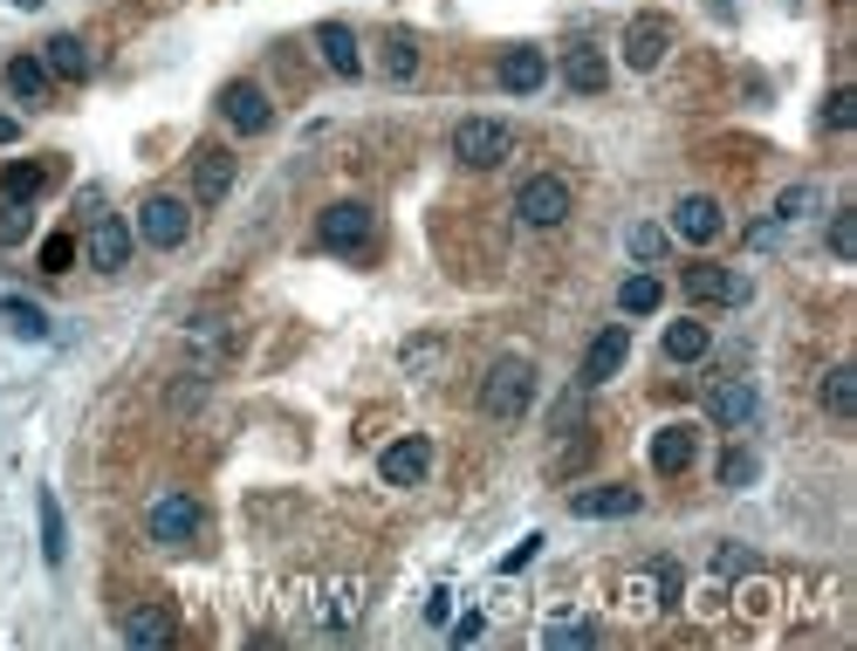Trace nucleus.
I'll use <instances>...</instances> for the list:
<instances>
[{"instance_id":"nucleus-1","label":"nucleus","mask_w":857,"mask_h":651,"mask_svg":"<svg viewBox=\"0 0 857 651\" xmlns=\"http://www.w3.org/2000/svg\"><path fill=\"white\" fill-rule=\"evenodd\" d=\"M528 404H536V363L528 357H495L487 363V378H480V412L487 419H521Z\"/></svg>"},{"instance_id":"nucleus-2","label":"nucleus","mask_w":857,"mask_h":651,"mask_svg":"<svg viewBox=\"0 0 857 651\" xmlns=\"http://www.w3.org/2000/svg\"><path fill=\"white\" fill-rule=\"evenodd\" d=\"M316 240H322L330 254H357V261H363V254L378 248V213L363 207V199H337V207L316 220Z\"/></svg>"},{"instance_id":"nucleus-3","label":"nucleus","mask_w":857,"mask_h":651,"mask_svg":"<svg viewBox=\"0 0 857 651\" xmlns=\"http://www.w3.org/2000/svg\"><path fill=\"white\" fill-rule=\"evenodd\" d=\"M508 151H515V131L501 124V117H467V124L454 131V166H467V172L501 166Z\"/></svg>"},{"instance_id":"nucleus-4","label":"nucleus","mask_w":857,"mask_h":651,"mask_svg":"<svg viewBox=\"0 0 857 651\" xmlns=\"http://www.w3.org/2000/svg\"><path fill=\"white\" fill-rule=\"evenodd\" d=\"M679 289H686V302H700V309H741L748 302V274H734L720 261H692L679 274Z\"/></svg>"},{"instance_id":"nucleus-5","label":"nucleus","mask_w":857,"mask_h":651,"mask_svg":"<svg viewBox=\"0 0 857 651\" xmlns=\"http://www.w3.org/2000/svg\"><path fill=\"white\" fill-rule=\"evenodd\" d=\"M515 220H521V227H536V233L562 227V220H569V186H562V179H549V172H542V179H528V186L515 192Z\"/></svg>"},{"instance_id":"nucleus-6","label":"nucleus","mask_w":857,"mask_h":651,"mask_svg":"<svg viewBox=\"0 0 857 651\" xmlns=\"http://www.w3.org/2000/svg\"><path fill=\"white\" fill-rule=\"evenodd\" d=\"M138 233L151 240V248H186V233H192L186 199L179 192H151L145 207H138Z\"/></svg>"},{"instance_id":"nucleus-7","label":"nucleus","mask_w":857,"mask_h":651,"mask_svg":"<svg viewBox=\"0 0 857 651\" xmlns=\"http://www.w3.org/2000/svg\"><path fill=\"white\" fill-rule=\"evenodd\" d=\"M220 117L240 131V138H261L268 124H275V103H268V90L261 83H248V76H233V83L220 90Z\"/></svg>"},{"instance_id":"nucleus-8","label":"nucleus","mask_w":857,"mask_h":651,"mask_svg":"<svg viewBox=\"0 0 857 651\" xmlns=\"http://www.w3.org/2000/svg\"><path fill=\"white\" fill-rule=\"evenodd\" d=\"M666 56H672V21H666V14H638V21H625V69L651 76Z\"/></svg>"},{"instance_id":"nucleus-9","label":"nucleus","mask_w":857,"mask_h":651,"mask_svg":"<svg viewBox=\"0 0 857 651\" xmlns=\"http://www.w3.org/2000/svg\"><path fill=\"white\" fill-rule=\"evenodd\" d=\"M679 603V562H651L638 577H625V610L645 618V610H672Z\"/></svg>"},{"instance_id":"nucleus-10","label":"nucleus","mask_w":857,"mask_h":651,"mask_svg":"<svg viewBox=\"0 0 857 651\" xmlns=\"http://www.w3.org/2000/svg\"><path fill=\"white\" fill-rule=\"evenodd\" d=\"M145 528H151V542L186 549V542L199 535V501H192V494H158L151 514H145Z\"/></svg>"},{"instance_id":"nucleus-11","label":"nucleus","mask_w":857,"mask_h":651,"mask_svg":"<svg viewBox=\"0 0 857 651\" xmlns=\"http://www.w3.org/2000/svg\"><path fill=\"white\" fill-rule=\"evenodd\" d=\"M378 473H385V487H419L432 473V439H419V432L391 439L385 453H378Z\"/></svg>"},{"instance_id":"nucleus-12","label":"nucleus","mask_w":857,"mask_h":651,"mask_svg":"<svg viewBox=\"0 0 857 651\" xmlns=\"http://www.w3.org/2000/svg\"><path fill=\"white\" fill-rule=\"evenodd\" d=\"M700 425H692V419H672V425H659V432H651V467H659L666 480L672 473H686L692 460H700Z\"/></svg>"},{"instance_id":"nucleus-13","label":"nucleus","mask_w":857,"mask_h":651,"mask_svg":"<svg viewBox=\"0 0 857 651\" xmlns=\"http://www.w3.org/2000/svg\"><path fill=\"white\" fill-rule=\"evenodd\" d=\"M83 254H90V268L97 274H124V261H131V220H90V233H83Z\"/></svg>"},{"instance_id":"nucleus-14","label":"nucleus","mask_w":857,"mask_h":651,"mask_svg":"<svg viewBox=\"0 0 857 651\" xmlns=\"http://www.w3.org/2000/svg\"><path fill=\"white\" fill-rule=\"evenodd\" d=\"M227 192H233V151L227 144H199L192 151V199L199 207H220Z\"/></svg>"},{"instance_id":"nucleus-15","label":"nucleus","mask_w":857,"mask_h":651,"mask_svg":"<svg viewBox=\"0 0 857 651\" xmlns=\"http://www.w3.org/2000/svg\"><path fill=\"white\" fill-rule=\"evenodd\" d=\"M495 83H501L508 97H536V90L549 83V56H542L536 42H521V49H508V56L495 62Z\"/></svg>"},{"instance_id":"nucleus-16","label":"nucleus","mask_w":857,"mask_h":651,"mask_svg":"<svg viewBox=\"0 0 857 651\" xmlns=\"http://www.w3.org/2000/svg\"><path fill=\"white\" fill-rule=\"evenodd\" d=\"M720 199H707V192H686L679 207H672V233L686 240V248H707V240H720Z\"/></svg>"},{"instance_id":"nucleus-17","label":"nucleus","mask_w":857,"mask_h":651,"mask_svg":"<svg viewBox=\"0 0 857 651\" xmlns=\"http://www.w3.org/2000/svg\"><path fill=\"white\" fill-rule=\"evenodd\" d=\"M625 357H631V330H597V337H590V350H584L577 384H610V378L625 371Z\"/></svg>"},{"instance_id":"nucleus-18","label":"nucleus","mask_w":857,"mask_h":651,"mask_svg":"<svg viewBox=\"0 0 857 651\" xmlns=\"http://www.w3.org/2000/svg\"><path fill=\"white\" fill-rule=\"evenodd\" d=\"M569 514H577V521H625V514H638V494H631V487H618V480H604V487L569 494Z\"/></svg>"},{"instance_id":"nucleus-19","label":"nucleus","mask_w":857,"mask_h":651,"mask_svg":"<svg viewBox=\"0 0 857 651\" xmlns=\"http://www.w3.org/2000/svg\"><path fill=\"white\" fill-rule=\"evenodd\" d=\"M755 404H761V398H755V384H748V378H720V384L707 391V419H714V425H727V432H741V425L755 419Z\"/></svg>"},{"instance_id":"nucleus-20","label":"nucleus","mask_w":857,"mask_h":651,"mask_svg":"<svg viewBox=\"0 0 857 651\" xmlns=\"http://www.w3.org/2000/svg\"><path fill=\"white\" fill-rule=\"evenodd\" d=\"M117 638H124L131 651H166V644H172L179 631H172V618H166V610H158V603H138L131 618L117 624Z\"/></svg>"},{"instance_id":"nucleus-21","label":"nucleus","mask_w":857,"mask_h":651,"mask_svg":"<svg viewBox=\"0 0 857 651\" xmlns=\"http://www.w3.org/2000/svg\"><path fill=\"white\" fill-rule=\"evenodd\" d=\"M562 76H569V90L577 97H604L610 90V62H604V49L597 42H577L562 56Z\"/></svg>"},{"instance_id":"nucleus-22","label":"nucleus","mask_w":857,"mask_h":651,"mask_svg":"<svg viewBox=\"0 0 857 651\" xmlns=\"http://www.w3.org/2000/svg\"><path fill=\"white\" fill-rule=\"evenodd\" d=\"M42 62H49V76H62V83H83V76H90V42H83V34H49V42H42Z\"/></svg>"},{"instance_id":"nucleus-23","label":"nucleus","mask_w":857,"mask_h":651,"mask_svg":"<svg viewBox=\"0 0 857 651\" xmlns=\"http://www.w3.org/2000/svg\"><path fill=\"white\" fill-rule=\"evenodd\" d=\"M316 49H322V62H330L337 76H363V49H357V28L350 21H322L316 28Z\"/></svg>"},{"instance_id":"nucleus-24","label":"nucleus","mask_w":857,"mask_h":651,"mask_svg":"<svg viewBox=\"0 0 857 651\" xmlns=\"http://www.w3.org/2000/svg\"><path fill=\"white\" fill-rule=\"evenodd\" d=\"M49 179H56V158H28V166H8V172H0V192L28 207V199L49 192Z\"/></svg>"},{"instance_id":"nucleus-25","label":"nucleus","mask_w":857,"mask_h":651,"mask_svg":"<svg viewBox=\"0 0 857 651\" xmlns=\"http://www.w3.org/2000/svg\"><path fill=\"white\" fill-rule=\"evenodd\" d=\"M34 514H42V562L62 569V562H69V528H62V501L49 494V487L34 494Z\"/></svg>"},{"instance_id":"nucleus-26","label":"nucleus","mask_w":857,"mask_h":651,"mask_svg":"<svg viewBox=\"0 0 857 651\" xmlns=\"http://www.w3.org/2000/svg\"><path fill=\"white\" fill-rule=\"evenodd\" d=\"M49 83H56V76H49V62H42V56H14V62H8V90H14L21 103H42V97H49Z\"/></svg>"},{"instance_id":"nucleus-27","label":"nucleus","mask_w":857,"mask_h":651,"mask_svg":"<svg viewBox=\"0 0 857 651\" xmlns=\"http://www.w3.org/2000/svg\"><path fill=\"white\" fill-rule=\"evenodd\" d=\"M707 343H714V337H707V322H700V316H679L672 330H666V357H672V363H700V357H707Z\"/></svg>"},{"instance_id":"nucleus-28","label":"nucleus","mask_w":857,"mask_h":651,"mask_svg":"<svg viewBox=\"0 0 857 651\" xmlns=\"http://www.w3.org/2000/svg\"><path fill=\"white\" fill-rule=\"evenodd\" d=\"M0 322H8L14 337H28V343H42V337H49L42 302H28V296H0Z\"/></svg>"},{"instance_id":"nucleus-29","label":"nucleus","mask_w":857,"mask_h":651,"mask_svg":"<svg viewBox=\"0 0 857 651\" xmlns=\"http://www.w3.org/2000/svg\"><path fill=\"white\" fill-rule=\"evenodd\" d=\"M597 638H604V631H597L590 618H549V624H542V644H549V651H590Z\"/></svg>"},{"instance_id":"nucleus-30","label":"nucleus","mask_w":857,"mask_h":651,"mask_svg":"<svg viewBox=\"0 0 857 651\" xmlns=\"http://www.w3.org/2000/svg\"><path fill=\"white\" fill-rule=\"evenodd\" d=\"M824 412L844 419V425L857 419V371H850V363H837V371L824 378Z\"/></svg>"},{"instance_id":"nucleus-31","label":"nucleus","mask_w":857,"mask_h":651,"mask_svg":"<svg viewBox=\"0 0 857 651\" xmlns=\"http://www.w3.org/2000/svg\"><path fill=\"white\" fill-rule=\"evenodd\" d=\"M659 302H666V281L659 274H625V289H618V309L625 316H651Z\"/></svg>"},{"instance_id":"nucleus-32","label":"nucleus","mask_w":857,"mask_h":651,"mask_svg":"<svg viewBox=\"0 0 857 651\" xmlns=\"http://www.w3.org/2000/svg\"><path fill=\"white\" fill-rule=\"evenodd\" d=\"M385 76H391V83H412V76H419V42L405 28L385 34Z\"/></svg>"},{"instance_id":"nucleus-33","label":"nucleus","mask_w":857,"mask_h":651,"mask_svg":"<svg viewBox=\"0 0 857 651\" xmlns=\"http://www.w3.org/2000/svg\"><path fill=\"white\" fill-rule=\"evenodd\" d=\"M850 124H857V90L837 83V90L824 97V131H850Z\"/></svg>"},{"instance_id":"nucleus-34","label":"nucleus","mask_w":857,"mask_h":651,"mask_svg":"<svg viewBox=\"0 0 857 651\" xmlns=\"http://www.w3.org/2000/svg\"><path fill=\"white\" fill-rule=\"evenodd\" d=\"M830 254L837 261H857V207H837L830 213Z\"/></svg>"},{"instance_id":"nucleus-35","label":"nucleus","mask_w":857,"mask_h":651,"mask_svg":"<svg viewBox=\"0 0 857 651\" xmlns=\"http://www.w3.org/2000/svg\"><path fill=\"white\" fill-rule=\"evenodd\" d=\"M803 213H816V186H789L783 199H775V227H796Z\"/></svg>"},{"instance_id":"nucleus-36","label":"nucleus","mask_w":857,"mask_h":651,"mask_svg":"<svg viewBox=\"0 0 857 651\" xmlns=\"http://www.w3.org/2000/svg\"><path fill=\"white\" fill-rule=\"evenodd\" d=\"M761 473V460L748 453V445H727V460H720V487H748Z\"/></svg>"},{"instance_id":"nucleus-37","label":"nucleus","mask_w":857,"mask_h":651,"mask_svg":"<svg viewBox=\"0 0 857 651\" xmlns=\"http://www.w3.org/2000/svg\"><path fill=\"white\" fill-rule=\"evenodd\" d=\"M28 240V207L21 199H0V248H21Z\"/></svg>"},{"instance_id":"nucleus-38","label":"nucleus","mask_w":857,"mask_h":651,"mask_svg":"<svg viewBox=\"0 0 857 651\" xmlns=\"http://www.w3.org/2000/svg\"><path fill=\"white\" fill-rule=\"evenodd\" d=\"M192 357H207V363H220V357H227L220 322H192Z\"/></svg>"},{"instance_id":"nucleus-39","label":"nucleus","mask_w":857,"mask_h":651,"mask_svg":"<svg viewBox=\"0 0 857 651\" xmlns=\"http://www.w3.org/2000/svg\"><path fill=\"white\" fill-rule=\"evenodd\" d=\"M714 577H720V583H727V577H748V549H741V542H720V549H714Z\"/></svg>"},{"instance_id":"nucleus-40","label":"nucleus","mask_w":857,"mask_h":651,"mask_svg":"<svg viewBox=\"0 0 857 651\" xmlns=\"http://www.w3.org/2000/svg\"><path fill=\"white\" fill-rule=\"evenodd\" d=\"M69 261H76V240H69V233H56V240H42V268H49V274H62Z\"/></svg>"},{"instance_id":"nucleus-41","label":"nucleus","mask_w":857,"mask_h":651,"mask_svg":"<svg viewBox=\"0 0 857 651\" xmlns=\"http://www.w3.org/2000/svg\"><path fill=\"white\" fill-rule=\"evenodd\" d=\"M631 254H638V261H659V254H666V233H659V227H631Z\"/></svg>"},{"instance_id":"nucleus-42","label":"nucleus","mask_w":857,"mask_h":651,"mask_svg":"<svg viewBox=\"0 0 857 651\" xmlns=\"http://www.w3.org/2000/svg\"><path fill=\"white\" fill-rule=\"evenodd\" d=\"M536 549H542V535H521L508 555H501V577H515V569H528V562H536Z\"/></svg>"},{"instance_id":"nucleus-43","label":"nucleus","mask_w":857,"mask_h":651,"mask_svg":"<svg viewBox=\"0 0 857 651\" xmlns=\"http://www.w3.org/2000/svg\"><path fill=\"white\" fill-rule=\"evenodd\" d=\"M480 631H487V618H480V610H467V618H454V644H480Z\"/></svg>"},{"instance_id":"nucleus-44","label":"nucleus","mask_w":857,"mask_h":651,"mask_svg":"<svg viewBox=\"0 0 857 651\" xmlns=\"http://www.w3.org/2000/svg\"><path fill=\"white\" fill-rule=\"evenodd\" d=\"M446 618H454V590H432L426 597V624H446Z\"/></svg>"},{"instance_id":"nucleus-45","label":"nucleus","mask_w":857,"mask_h":651,"mask_svg":"<svg viewBox=\"0 0 857 651\" xmlns=\"http://www.w3.org/2000/svg\"><path fill=\"white\" fill-rule=\"evenodd\" d=\"M0 144H21V117H8V110H0Z\"/></svg>"}]
</instances>
